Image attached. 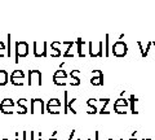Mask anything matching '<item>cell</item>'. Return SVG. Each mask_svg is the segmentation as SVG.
<instances>
[{"mask_svg":"<svg viewBox=\"0 0 155 140\" xmlns=\"http://www.w3.org/2000/svg\"><path fill=\"white\" fill-rule=\"evenodd\" d=\"M28 55V44L26 42L17 40L16 42V64H18L19 57H27Z\"/></svg>","mask_w":155,"mask_h":140,"instance_id":"1","label":"cell"},{"mask_svg":"<svg viewBox=\"0 0 155 140\" xmlns=\"http://www.w3.org/2000/svg\"><path fill=\"white\" fill-rule=\"evenodd\" d=\"M89 46V57L91 59H94V57H105L104 53V43L98 42V48H94V43L93 42H88Z\"/></svg>","mask_w":155,"mask_h":140,"instance_id":"2","label":"cell"},{"mask_svg":"<svg viewBox=\"0 0 155 140\" xmlns=\"http://www.w3.org/2000/svg\"><path fill=\"white\" fill-rule=\"evenodd\" d=\"M34 55L38 59L41 57H47L48 52H47V42H34Z\"/></svg>","mask_w":155,"mask_h":140,"instance_id":"3","label":"cell"},{"mask_svg":"<svg viewBox=\"0 0 155 140\" xmlns=\"http://www.w3.org/2000/svg\"><path fill=\"white\" fill-rule=\"evenodd\" d=\"M28 82H27V84L28 86H34V84H36V86H41L43 84V82H41V73H40V70H28Z\"/></svg>","mask_w":155,"mask_h":140,"instance_id":"4","label":"cell"},{"mask_svg":"<svg viewBox=\"0 0 155 140\" xmlns=\"http://www.w3.org/2000/svg\"><path fill=\"white\" fill-rule=\"evenodd\" d=\"M30 113L35 114V113H40L44 114L45 113V104L41 99H32L31 100V108H30Z\"/></svg>","mask_w":155,"mask_h":140,"instance_id":"5","label":"cell"},{"mask_svg":"<svg viewBox=\"0 0 155 140\" xmlns=\"http://www.w3.org/2000/svg\"><path fill=\"white\" fill-rule=\"evenodd\" d=\"M111 50H113V53L116 57H124L125 55H127V52H128V47H127V44H125L124 42H116Z\"/></svg>","mask_w":155,"mask_h":140,"instance_id":"6","label":"cell"},{"mask_svg":"<svg viewBox=\"0 0 155 140\" xmlns=\"http://www.w3.org/2000/svg\"><path fill=\"white\" fill-rule=\"evenodd\" d=\"M93 77L91 78L92 86H104V74L101 70H92Z\"/></svg>","mask_w":155,"mask_h":140,"instance_id":"7","label":"cell"},{"mask_svg":"<svg viewBox=\"0 0 155 140\" xmlns=\"http://www.w3.org/2000/svg\"><path fill=\"white\" fill-rule=\"evenodd\" d=\"M17 114H26L28 113L27 109V100L26 99H19L17 101Z\"/></svg>","mask_w":155,"mask_h":140,"instance_id":"8","label":"cell"},{"mask_svg":"<svg viewBox=\"0 0 155 140\" xmlns=\"http://www.w3.org/2000/svg\"><path fill=\"white\" fill-rule=\"evenodd\" d=\"M98 100L96 99H89L88 101H87V112H88L89 114H96L97 113V107H96V103Z\"/></svg>","mask_w":155,"mask_h":140,"instance_id":"9","label":"cell"},{"mask_svg":"<svg viewBox=\"0 0 155 140\" xmlns=\"http://www.w3.org/2000/svg\"><path fill=\"white\" fill-rule=\"evenodd\" d=\"M75 44L78 46V56H79V57H84L85 55L83 53V46L85 44V42L83 39H80V38H78V40L75 42Z\"/></svg>","mask_w":155,"mask_h":140,"instance_id":"10","label":"cell"},{"mask_svg":"<svg viewBox=\"0 0 155 140\" xmlns=\"http://www.w3.org/2000/svg\"><path fill=\"white\" fill-rule=\"evenodd\" d=\"M137 99L134 97V95H130L129 96V107H130V113L132 114H137L138 112L136 110V103H137Z\"/></svg>","mask_w":155,"mask_h":140,"instance_id":"11","label":"cell"},{"mask_svg":"<svg viewBox=\"0 0 155 140\" xmlns=\"http://www.w3.org/2000/svg\"><path fill=\"white\" fill-rule=\"evenodd\" d=\"M8 73H7V70H3V69H0V87L2 86H5L8 83Z\"/></svg>","mask_w":155,"mask_h":140,"instance_id":"12","label":"cell"},{"mask_svg":"<svg viewBox=\"0 0 155 140\" xmlns=\"http://www.w3.org/2000/svg\"><path fill=\"white\" fill-rule=\"evenodd\" d=\"M114 107H129V100L123 99V97H119L118 100L115 101Z\"/></svg>","mask_w":155,"mask_h":140,"instance_id":"13","label":"cell"},{"mask_svg":"<svg viewBox=\"0 0 155 140\" xmlns=\"http://www.w3.org/2000/svg\"><path fill=\"white\" fill-rule=\"evenodd\" d=\"M53 83L57 86H66L69 84V78H53Z\"/></svg>","mask_w":155,"mask_h":140,"instance_id":"14","label":"cell"},{"mask_svg":"<svg viewBox=\"0 0 155 140\" xmlns=\"http://www.w3.org/2000/svg\"><path fill=\"white\" fill-rule=\"evenodd\" d=\"M11 44H12V35H11V34H8V35H7V57L12 56Z\"/></svg>","mask_w":155,"mask_h":140,"instance_id":"15","label":"cell"},{"mask_svg":"<svg viewBox=\"0 0 155 140\" xmlns=\"http://www.w3.org/2000/svg\"><path fill=\"white\" fill-rule=\"evenodd\" d=\"M11 82L13 86H23L25 84V77H19V78H11Z\"/></svg>","mask_w":155,"mask_h":140,"instance_id":"16","label":"cell"},{"mask_svg":"<svg viewBox=\"0 0 155 140\" xmlns=\"http://www.w3.org/2000/svg\"><path fill=\"white\" fill-rule=\"evenodd\" d=\"M53 78H69V75L65 70L62 69H58L57 71H54V74H53Z\"/></svg>","mask_w":155,"mask_h":140,"instance_id":"17","label":"cell"},{"mask_svg":"<svg viewBox=\"0 0 155 140\" xmlns=\"http://www.w3.org/2000/svg\"><path fill=\"white\" fill-rule=\"evenodd\" d=\"M0 110H2V113H4V114H13L14 107H3V105H0Z\"/></svg>","mask_w":155,"mask_h":140,"instance_id":"18","label":"cell"},{"mask_svg":"<svg viewBox=\"0 0 155 140\" xmlns=\"http://www.w3.org/2000/svg\"><path fill=\"white\" fill-rule=\"evenodd\" d=\"M47 112L49 114H60L61 107H47Z\"/></svg>","mask_w":155,"mask_h":140,"instance_id":"19","label":"cell"},{"mask_svg":"<svg viewBox=\"0 0 155 140\" xmlns=\"http://www.w3.org/2000/svg\"><path fill=\"white\" fill-rule=\"evenodd\" d=\"M47 107H61V101L56 97H53L47 103Z\"/></svg>","mask_w":155,"mask_h":140,"instance_id":"20","label":"cell"},{"mask_svg":"<svg viewBox=\"0 0 155 140\" xmlns=\"http://www.w3.org/2000/svg\"><path fill=\"white\" fill-rule=\"evenodd\" d=\"M0 105H3V107H16V103L12 99H4Z\"/></svg>","mask_w":155,"mask_h":140,"instance_id":"21","label":"cell"},{"mask_svg":"<svg viewBox=\"0 0 155 140\" xmlns=\"http://www.w3.org/2000/svg\"><path fill=\"white\" fill-rule=\"evenodd\" d=\"M76 101H78L76 99H71V100L69 101V104H67V109H69L72 114H76V110L74 109V107H72V105H74V103H76Z\"/></svg>","mask_w":155,"mask_h":140,"instance_id":"22","label":"cell"},{"mask_svg":"<svg viewBox=\"0 0 155 140\" xmlns=\"http://www.w3.org/2000/svg\"><path fill=\"white\" fill-rule=\"evenodd\" d=\"M109 42H110L109 34H106V39H105V57H109Z\"/></svg>","mask_w":155,"mask_h":140,"instance_id":"23","label":"cell"},{"mask_svg":"<svg viewBox=\"0 0 155 140\" xmlns=\"http://www.w3.org/2000/svg\"><path fill=\"white\" fill-rule=\"evenodd\" d=\"M127 108L128 107H114V110L118 114H125L127 113Z\"/></svg>","mask_w":155,"mask_h":140,"instance_id":"24","label":"cell"},{"mask_svg":"<svg viewBox=\"0 0 155 140\" xmlns=\"http://www.w3.org/2000/svg\"><path fill=\"white\" fill-rule=\"evenodd\" d=\"M19 77H25V73L22 70H14L11 75V78H19Z\"/></svg>","mask_w":155,"mask_h":140,"instance_id":"25","label":"cell"},{"mask_svg":"<svg viewBox=\"0 0 155 140\" xmlns=\"http://www.w3.org/2000/svg\"><path fill=\"white\" fill-rule=\"evenodd\" d=\"M69 84L70 86H79L80 84L79 77H78V78H71V80H69Z\"/></svg>","mask_w":155,"mask_h":140,"instance_id":"26","label":"cell"},{"mask_svg":"<svg viewBox=\"0 0 155 140\" xmlns=\"http://www.w3.org/2000/svg\"><path fill=\"white\" fill-rule=\"evenodd\" d=\"M60 46H61L60 42H53L51 44V50L52 51H57V50H60Z\"/></svg>","mask_w":155,"mask_h":140,"instance_id":"27","label":"cell"},{"mask_svg":"<svg viewBox=\"0 0 155 140\" xmlns=\"http://www.w3.org/2000/svg\"><path fill=\"white\" fill-rule=\"evenodd\" d=\"M49 56H51V57H53V59H56V57H60V56H61V50H57V51H52Z\"/></svg>","mask_w":155,"mask_h":140,"instance_id":"28","label":"cell"},{"mask_svg":"<svg viewBox=\"0 0 155 140\" xmlns=\"http://www.w3.org/2000/svg\"><path fill=\"white\" fill-rule=\"evenodd\" d=\"M64 97H65V112H64V113L67 114V104H69V101H67V91H65Z\"/></svg>","mask_w":155,"mask_h":140,"instance_id":"29","label":"cell"},{"mask_svg":"<svg viewBox=\"0 0 155 140\" xmlns=\"http://www.w3.org/2000/svg\"><path fill=\"white\" fill-rule=\"evenodd\" d=\"M7 56V50H0V57H5Z\"/></svg>","mask_w":155,"mask_h":140,"instance_id":"30","label":"cell"},{"mask_svg":"<svg viewBox=\"0 0 155 140\" xmlns=\"http://www.w3.org/2000/svg\"><path fill=\"white\" fill-rule=\"evenodd\" d=\"M74 135H75V130H72V131L70 132V135H69V139H67V140H72V139H74Z\"/></svg>","mask_w":155,"mask_h":140,"instance_id":"31","label":"cell"},{"mask_svg":"<svg viewBox=\"0 0 155 140\" xmlns=\"http://www.w3.org/2000/svg\"><path fill=\"white\" fill-rule=\"evenodd\" d=\"M30 140H35V132L34 131H31V134H30Z\"/></svg>","mask_w":155,"mask_h":140,"instance_id":"32","label":"cell"},{"mask_svg":"<svg viewBox=\"0 0 155 140\" xmlns=\"http://www.w3.org/2000/svg\"><path fill=\"white\" fill-rule=\"evenodd\" d=\"M0 50H5V44L2 40H0Z\"/></svg>","mask_w":155,"mask_h":140,"instance_id":"33","label":"cell"},{"mask_svg":"<svg viewBox=\"0 0 155 140\" xmlns=\"http://www.w3.org/2000/svg\"><path fill=\"white\" fill-rule=\"evenodd\" d=\"M22 140H27V136H26V131L22 132Z\"/></svg>","mask_w":155,"mask_h":140,"instance_id":"34","label":"cell"},{"mask_svg":"<svg viewBox=\"0 0 155 140\" xmlns=\"http://www.w3.org/2000/svg\"><path fill=\"white\" fill-rule=\"evenodd\" d=\"M94 140H98V131H96L94 134Z\"/></svg>","mask_w":155,"mask_h":140,"instance_id":"35","label":"cell"},{"mask_svg":"<svg viewBox=\"0 0 155 140\" xmlns=\"http://www.w3.org/2000/svg\"><path fill=\"white\" fill-rule=\"evenodd\" d=\"M38 136H39V139H38V140H41V136H43V134H41V132H39V134H38Z\"/></svg>","mask_w":155,"mask_h":140,"instance_id":"36","label":"cell"},{"mask_svg":"<svg viewBox=\"0 0 155 140\" xmlns=\"http://www.w3.org/2000/svg\"><path fill=\"white\" fill-rule=\"evenodd\" d=\"M78 140H91V139H89V138H79Z\"/></svg>","mask_w":155,"mask_h":140,"instance_id":"37","label":"cell"},{"mask_svg":"<svg viewBox=\"0 0 155 140\" xmlns=\"http://www.w3.org/2000/svg\"><path fill=\"white\" fill-rule=\"evenodd\" d=\"M56 135H57V131H53V132H52V138H54Z\"/></svg>","mask_w":155,"mask_h":140,"instance_id":"38","label":"cell"},{"mask_svg":"<svg viewBox=\"0 0 155 140\" xmlns=\"http://www.w3.org/2000/svg\"><path fill=\"white\" fill-rule=\"evenodd\" d=\"M48 140H58V139H56V138H51V139H48Z\"/></svg>","mask_w":155,"mask_h":140,"instance_id":"39","label":"cell"},{"mask_svg":"<svg viewBox=\"0 0 155 140\" xmlns=\"http://www.w3.org/2000/svg\"><path fill=\"white\" fill-rule=\"evenodd\" d=\"M128 140H137V139H134V138H130V139H128Z\"/></svg>","mask_w":155,"mask_h":140,"instance_id":"40","label":"cell"},{"mask_svg":"<svg viewBox=\"0 0 155 140\" xmlns=\"http://www.w3.org/2000/svg\"><path fill=\"white\" fill-rule=\"evenodd\" d=\"M16 140H18V139H17V132H16Z\"/></svg>","mask_w":155,"mask_h":140,"instance_id":"41","label":"cell"},{"mask_svg":"<svg viewBox=\"0 0 155 140\" xmlns=\"http://www.w3.org/2000/svg\"><path fill=\"white\" fill-rule=\"evenodd\" d=\"M110 140H114V139H110ZM119 140H123V139H119Z\"/></svg>","mask_w":155,"mask_h":140,"instance_id":"42","label":"cell"},{"mask_svg":"<svg viewBox=\"0 0 155 140\" xmlns=\"http://www.w3.org/2000/svg\"><path fill=\"white\" fill-rule=\"evenodd\" d=\"M142 140H149V139H142Z\"/></svg>","mask_w":155,"mask_h":140,"instance_id":"43","label":"cell"},{"mask_svg":"<svg viewBox=\"0 0 155 140\" xmlns=\"http://www.w3.org/2000/svg\"><path fill=\"white\" fill-rule=\"evenodd\" d=\"M2 140H8V139H2Z\"/></svg>","mask_w":155,"mask_h":140,"instance_id":"44","label":"cell"}]
</instances>
